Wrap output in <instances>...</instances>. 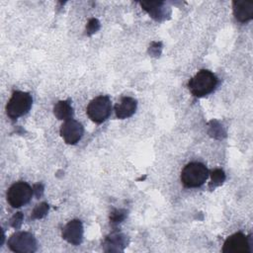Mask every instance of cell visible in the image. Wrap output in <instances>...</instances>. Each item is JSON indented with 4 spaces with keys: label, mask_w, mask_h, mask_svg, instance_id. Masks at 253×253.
Masks as SVG:
<instances>
[{
    "label": "cell",
    "mask_w": 253,
    "mask_h": 253,
    "mask_svg": "<svg viewBox=\"0 0 253 253\" xmlns=\"http://www.w3.org/2000/svg\"><path fill=\"white\" fill-rule=\"evenodd\" d=\"M84 132L83 126L76 120H66L60 126V135L67 144L77 143Z\"/></svg>",
    "instance_id": "7"
},
{
    "label": "cell",
    "mask_w": 253,
    "mask_h": 253,
    "mask_svg": "<svg viewBox=\"0 0 253 253\" xmlns=\"http://www.w3.org/2000/svg\"><path fill=\"white\" fill-rule=\"evenodd\" d=\"M162 2H154V1H148V2H141L140 5L143 7L144 10H146L153 18H158L160 16V6L162 5Z\"/></svg>",
    "instance_id": "13"
},
{
    "label": "cell",
    "mask_w": 253,
    "mask_h": 253,
    "mask_svg": "<svg viewBox=\"0 0 253 253\" xmlns=\"http://www.w3.org/2000/svg\"><path fill=\"white\" fill-rule=\"evenodd\" d=\"M47 210H48L47 205L45 203H42L36 207V209L33 211V215H34V217H37V218L42 217L47 212Z\"/></svg>",
    "instance_id": "15"
},
{
    "label": "cell",
    "mask_w": 253,
    "mask_h": 253,
    "mask_svg": "<svg viewBox=\"0 0 253 253\" xmlns=\"http://www.w3.org/2000/svg\"><path fill=\"white\" fill-rule=\"evenodd\" d=\"M136 110V100L131 97H124L115 106V112L118 119H126L131 117Z\"/></svg>",
    "instance_id": "11"
},
{
    "label": "cell",
    "mask_w": 253,
    "mask_h": 253,
    "mask_svg": "<svg viewBox=\"0 0 253 253\" xmlns=\"http://www.w3.org/2000/svg\"><path fill=\"white\" fill-rule=\"evenodd\" d=\"M53 114L58 120H69L73 116V108L68 101H59L53 107Z\"/></svg>",
    "instance_id": "12"
},
{
    "label": "cell",
    "mask_w": 253,
    "mask_h": 253,
    "mask_svg": "<svg viewBox=\"0 0 253 253\" xmlns=\"http://www.w3.org/2000/svg\"><path fill=\"white\" fill-rule=\"evenodd\" d=\"M62 237L73 245H79L83 239V225L80 220L69 221L62 230Z\"/></svg>",
    "instance_id": "9"
},
{
    "label": "cell",
    "mask_w": 253,
    "mask_h": 253,
    "mask_svg": "<svg viewBox=\"0 0 253 253\" xmlns=\"http://www.w3.org/2000/svg\"><path fill=\"white\" fill-rule=\"evenodd\" d=\"M112 105L108 96H98L93 99L87 106V115L95 123L105 122L111 115Z\"/></svg>",
    "instance_id": "4"
},
{
    "label": "cell",
    "mask_w": 253,
    "mask_h": 253,
    "mask_svg": "<svg viewBox=\"0 0 253 253\" xmlns=\"http://www.w3.org/2000/svg\"><path fill=\"white\" fill-rule=\"evenodd\" d=\"M209 177L208 168L200 162L187 164L181 172V181L187 188H197L202 186Z\"/></svg>",
    "instance_id": "2"
},
{
    "label": "cell",
    "mask_w": 253,
    "mask_h": 253,
    "mask_svg": "<svg viewBox=\"0 0 253 253\" xmlns=\"http://www.w3.org/2000/svg\"><path fill=\"white\" fill-rule=\"evenodd\" d=\"M8 245L14 252L31 253L37 250V240L29 232H16L8 239Z\"/></svg>",
    "instance_id": "6"
},
{
    "label": "cell",
    "mask_w": 253,
    "mask_h": 253,
    "mask_svg": "<svg viewBox=\"0 0 253 253\" xmlns=\"http://www.w3.org/2000/svg\"><path fill=\"white\" fill-rule=\"evenodd\" d=\"M224 253H246L250 252V243L248 238L241 232L229 236L222 247Z\"/></svg>",
    "instance_id": "8"
},
{
    "label": "cell",
    "mask_w": 253,
    "mask_h": 253,
    "mask_svg": "<svg viewBox=\"0 0 253 253\" xmlns=\"http://www.w3.org/2000/svg\"><path fill=\"white\" fill-rule=\"evenodd\" d=\"M234 17L239 22H247L253 18V2L237 0L232 2Z\"/></svg>",
    "instance_id": "10"
},
{
    "label": "cell",
    "mask_w": 253,
    "mask_h": 253,
    "mask_svg": "<svg viewBox=\"0 0 253 253\" xmlns=\"http://www.w3.org/2000/svg\"><path fill=\"white\" fill-rule=\"evenodd\" d=\"M217 85L216 76L207 69H202L192 77L188 83L191 93L195 97H204L211 93Z\"/></svg>",
    "instance_id": "1"
},
{
    "label": "cell",
    "mask_w": 253,
    "mask_h": 253,
    "mask_svg": "<svg viewBox=\"0 0 253 253\" xmlns=\"http://www.w3.org/2000/svg\"><path fill=\"white\" fill-rule=\"evenodd\" d=\"M32 104L33 98L29 93L15 91L6 105V113L11 119H18L30 111Z\"/></svg>",
    "instance_id": "3"
},
{
    "label": "cell",
    "mask_w": 253,
    "mask_h": 253,
    "mask_svg": "<svg viewBox=\"0 0 253 253\" xmlns=\"http://www.w3.org/2000/svg\"><path fill=\"white\" fill-rule=\"evenodd\" d=\"M33 196V189L23 181L14 183L7 192V201L13 208H20L28 204Z\"/></svg>",
    "instance_id": "5"
},
{
    "label": "cell",
    "mask_w": 253,
    "mask_h": 253,
    "mask_svg": "<svg viewBox=\"0 0 253 253\" xmlns=\"http://www.w3.org/2000/svg\"><path fill=\"white\" fill-rule=\"evenodd\" d=\"M224 173L220 169H215L211 172V182L214 184V186L221 184L224 181Z\"/></svg>",
    "instance_id": "14"
}]
</instances>
